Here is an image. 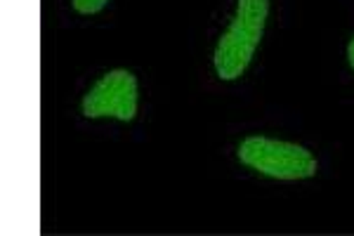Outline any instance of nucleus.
I'll list each match as a JSON object with an SVG mask.
<instances>
[{"label": "nucleus", "instance_id": "nucleus-1", "mask_svg": "<svg viewBox=\"0 0 354 236\" xmlns=\"http://www.w3.org/2000/svg\"><path fill=\"white\" fill-rule=\"evenodd\" d=\"M267 15H270V0H239L236 17L222 33L215 50V71L222 80L239 78L250 64L265 31Z\"/></svg>", "mask_w": 354, "mask_h": 236}, {"label": "nucleus", "instance_id": "nucleus-2", "mask_svg": "<svg viewBox=\"0 0 354 236\" xmlns=\"http://www.w3.org/2000/svg\"><path fill=\"white\" fill-rule=\"evenodd\" d=\"M239 158L248 168L277 180H305L317 172V158L305 147L270 137L243 140L239 147Z\"/></svg>", "mask_w": 354, "mask_h": 236}, {"label": "nucleus", "instance_id": "nucleus-3", "mask_svg": "<svg viewBox=\"0 0 354 236\" xmlns=\"http://www.w3.org/2000/svg\"><path fill=\"white\" fill-rule=\"evenodd\" d=\"M83 114L88 118L113 116L133 120L137 114V80L125 69L102 76L83 97Z\"/></svg>", "mask_w": 354, "mask_h": 236}, {"label": "nucleus", "instance_id": "nucleus-4", "mask_svg": "<svg viewBox=\"0 0 354 236\" xmlns=\"http://www.w3.org/2000/svg\"><path fill=\"white\" fill-rule=\"evenodd\" d=\"M106 5V0H73V8L83 15H95Z\"/></svg>", "mask_w": 354, "mask_h": 236}, {"label": "nucleus", "instance_id": "nucleus-5", "mask_svg": "<svg viewBox=\"0 0 354 236\" xmlns=\"http://www.w3.org/2000/svg\"><path fill=\"white\" fill-rule=\"evenodd\" d=\"M347 62H350V66L354 69V38L350 40V48H347Z\"/></svg>", "mask_w": 354, "mask_h": 236}]
</instances>
